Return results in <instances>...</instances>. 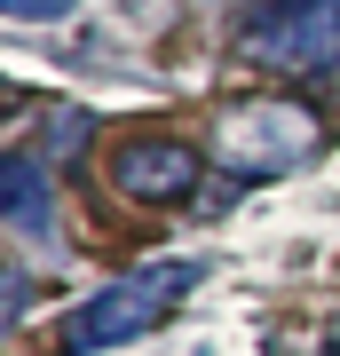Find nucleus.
Returning a JSON list of instances; mask_svg holds the SVG:
<instances>
[{
	"label": "nucleus",
	"mask_w": 340,
	"mask_h": 356,
	"mask_svg": "<svg viewBox=\"0 0 340 356\" xmlns=\"http://www.w3.org/2000/svg\"><path fill=\"white\" fill-rule=\"evenodd\" d=\"M206 151H214V166L229 182H269V175H293V166H309L325 151V119L301 95H238L214 111Z\"/></svg>",
	"instance_id": "1"
},
{
	"label": "nucleus",
	"mask_w": 340,
	"mask_h": 356,
	"mask_svg": "<svg viewBox=\"0 0 340 356\" xmlns=\"http://www.w3.org/2000/svg\"><path fill=\"white\" fill-rule=\"evenodd\" d=\"M198 277H206L198 261H159V269H135V277H119V285L88 293L79 309H63L56 348H63V356H95V348H119V341H143V332H151V325H159V317H166V309H175Z\"/></svg>",
	"instance_id": "2"
},
{
	"label": "nucleus",
	"mask_w": 340,
	"mask_h": 356,
	"mask_svg": "<svg viewBox=\"0 0 340 356\" xmlns=\"http://www.w3.org/2000/svg\"><path fill=\"white\" fill-rule=\"evenodd\" d=\"M238 56L277 79H316L340 64V0H261L238 32Z\"/></svg>",
	"instance_id": "3"
},
{
	"label": "nucleus",
	"mask_w": 340,
	"mask_h": 356,
	"mask_svg": "<svg viewBox=\"0 0 340 356\" xmlns=\"http://www.w3.org/2000/svg\"><path fill=\"white\" fill-rule=\"evenodd\" d=\"M198 151H190L182 135H127V143H111V159H103V182L127 198V206H182L190 191H198Z\"/></svg>",
	"instance_id": "4"
},
{
	"label": "nucleus",
	"mask_w": 340,
	"mask_h": 356,
	"mask_svg": "<svg viewBox=\"0 0 340 356\" xmlns=\"http://www.w3.org/2000/svg\"><path fill=\"white\" fill-rule=\"evenodd\" d=\"M0 214H8V229H16V238H48V222H56V198H48V159L8 151V166H0Z\"/></svg>",
	"instance_id": "5"
},
{
	"label": "nucleus",
	"mask_w": 340,
	"mask_h": 356,
	"mask_svg": "<svg viewBox=\"0 0 340 356\" xmlns=\"http://www.w3.org/2000/svg\"><path fill=\"white\" fill-rule=\"evenodd\" d=\"M88 135H95V119L63 103V111H56V127H48V159H72V151H79V143H88Z\"/></svg>",
	"instance_id": "6"
},
{
	"label": "nucleus",
	"mask_w": 340,
	"mask_h": 356,
	"mask_svg": "<svg viewBox=\"0 0 340 356\" xmlns=\"http://www.w3.org/2000/svg\"><path fill=\"white\" fill-rule=\"evenodd\" d=\"M0 8H8L16 24H56V16H72L79 0H0Z\"/></svg>",
	"instance_id": "7"
},
{
	"label": "nucleus",
	"mask_w": 340,
	"mask_h": 356,
	"mask_svg": "<svg viewBox=\"0 0 340 356\" xmlns=\"http://www.w3.org/2000/svg\"><path fill=\"white\" fill-rule=\"evenodd\" d=\"M325 356H340V317H332V325H325Z\"/></svg>",
	"instance_id": "8"
}]
</instances>
